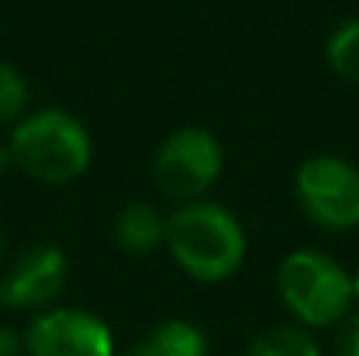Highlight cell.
Returning <instances> with one entry per match:
<instances>
[{
    "mask_svg": "<svg viewBox=\"0 0 359 356\" xmlns=\"http://www.w3.org/2000/svg\"><path fill=\"white\" fill-rule=\"evenodd\" d=\"M278 294L303 328L337 325L356 303L353 275L316 249H297L280 262Z\"/></svg>",
    "mask_w": 359,
    "mask_h": 356,
    "instance_id": "cell-3",
    "label": "cell"
},
{
    "mask_svg": "<svg viewBox=\"0 0 359 356\" xmlns=\"http://www.w3.org/2000/svg\"><path fill=\"white\" fill-rule=\"evenodd\" d=\"M325 57H328V67L344 82L359 85V19H350L341 29L331 32L328 44H325Z\"/></svg>",
    "mask_w": 359,
    "mask_h": 356,
    "instance_id": "cell-11",
    "label": "cell"
},
{
    "mask_svg": "<svg viewBox=\"0 0 359 356\" xmlns=\"http://www.w3.org/2000/svg\"><path fill=\"white\" fill-rule=\"evenodd\" d=\"M246 356H322V347L306 328L274 325L249 341Z\"/></svg>",
    "mask_w": 359,
    "mask_h": 356,
    "instance_id": "cell-10",
    "label": "cell"
},
{
    "mask_svg": "<svg viewBox=\"0 0 359 356\" xmlns=\"http://www.w3.org/2000/svg\"><path fill=\"white\" fill-rule=\"evenodd\" d=\"M208 353V341L189 322H161L145 341L130 347L123 356H205Z\"/></svg>",
    "mask_w": 359,
    "mask_h": 356,
    "instance_id": "cell-9",
    "label": "cell"
},
{
    "mask_svg": "<svg viewBox=\"0 0 359 356\" xmlns=\"http://www.w3.org/2000/svg\"><path fill=\"white\" fill-rule=\"evenodd\" d=\"M293 193L306 218L325 231H353L359 224V167L344 158L318 155L303 161Z\"/></svg>",
    "mask_w": 359,
    "mask_h": 356,
    "instance_id": "cell-5",
    "label": "cell"
},
{
    "mask_svg": "<svg viewBox=\"0 0 359 356\" xmlns=\"http://www.w3.org/2000/svg\"><path fill=\"white\" fill-rule=\"evenodd\" d=\"M170 256L189 278L221 284L246 259V233L236 214L215 202H186L168 218Z\"/></svg>",
    "mask_w": 359,
    "mask_h": 356,
    "instance_id": "cell-1",
    "label": "cell"
},
{
    "mask_svg": "<svg viewBox=\"0 0 359 356\" xmlns=\"http://www.w3.org/2000/svg\"><path fill=\"white\" fill-rule=\"evenodd\" d=\"M353 290H356V303H359V268H356V275H353Z\"/></svg>",
    "mask_w": 359,
    "mask_h": 356,
    "instance_id": "cell-16",
    "label": "cell"
},
{
    "mask_svg": "<svg viewBox=\"0 0 359 356\" xmlns=\"http://www.w3.org/2000/svg\"><path fill=\"white\" fill-rule=\"evenodd\" d=\"M10 158L38 183H73L92 161V139L86 126L67 111H38L25 117L10 136Z\"/></svg>",
    "mask_w": 359,
    "mask_h": 356,
    "instance_id": "cell-2",
    "label": "cell"
},
{
    "mask_svg": "<svg viewBox=\"0 0 359 356\" xmlns=\"http://www.w3.org/2000/svg\"><path fill=\"white\" fill-rule=\"evenodd\" d=\"M67 287V256L57 246L38 243L13 262L0 281V300L10 309H44Z\"/></svg>",
    "mask_w": 359,
    "mask_h": 356,
    "instance_id": "cell-7",
    "label": "cell"
},
{
    "mask_svg": "<svg viewBox=\"0 0 359 356\" xmlns=\"http://www.w3.org/2000/svg\"><path fill=\"white\" fill-rule=\"evenodd\" d=\"M22 341H19V334H13L10 328H0V356H19L22 353Z\"/></svg>",
    "mask_w": 359,
    "mask_h": 356,
    "instance_id": "cell-14",
    "label": "cell"
},
{
    "mask_svg": "<svg viewBox=\"0 0 359 356\" xmlns=\"http://www.w3.org/2000/svg\"><path fill=\"white\" fill-rule=\"evenodd\" d=\"M29 104V85L22 73L10 63H0V123H10Z\"/></svg>",
    "mask_w": 359,
    "mask_h": 356,
    "instance_id": "cell-12",
    "label": "cell"
},
{
    "mask_svg": "<svg viewBox=\"0 0 359 356\" xmlns=\"http://www.w3.org/2000/svg\"><path fill=\"white\" fill-rule=\"evenodd\" d=\"M29 356H114L111 328L86 309H50L25 331Z\"/></svg>",
    "mask_w": 359,
    "mask_h": 356,
    "instance_id": "cell-6",
    "label": "cell"
},
{
    "mask_svg": "<svg viewBox=\"0 0 359 356\" xmlns=\"http://www.w3.org/2000/svg\"><path fill=\"white\" fill-rule=\"evenodd\" d=\"M0 246H4V243H0Z\"/></svg>",
    "mask_w": 359,
    "mask_h": 356,
    "instance_id": "cell-17",
    "label": "cell"
},
{
    "mask_svg": "<svg viewBox=\"0 0 359 356\" xmlns=\"http://www.w3.org/2000/svg\"><path fill=\"white\" fill-rule=\"evenodd\" d=\"M221 167V142L202 126H183L158 145L151 177L161 196L174 202H196L217 183Z\"/></svg>",
    "mask_w": 359,
    "mask_h": 356,
    "instance_id": "cell-4",
    "label": "cell"
},
{
    "mask_svg": "<svg viewBox=\"0 0 359 356\" xmlns=\"http://www.w3.org/2000/svg\"><path fill=\"white\" fill-rule=\"evenodd\" d=\"M114 237L133 256H149L168 237V218L149 202H130V205L120 208Z\"/></svg>",
    "mask_w": 359,
    "mask_h": 356,
    "instance_id": "cell-8",
    "label": "cell"
},
{
    "mask_svg": "<svg viewBox=\"0 0 359 356\" xmlns=\"http://www.w3.org/2000/svg\"><path fill=\"white\" fill-rule=\"evenodd\" d=\"M13 164V158H10V149H0V170H6Z\"/></svg>",
    "mask_w": 359,
    "mask_h": 356,
    "instance_id": "cell-15",
    "label": "cell"
},
{
    "mask_svg": "<svg viewBox=\"0 0 359 356\" xmlns=\"http://www.w3.org/2000/svg\"><path fill=\"white\" fill-rule=\"evenodd\" d=\"M334 350L337 356H359V315L344 319V325L337 328Z\"/></svg>",
    "mask_w": 359,
    "mask_h": 356,
    "instance_id": "cell-13",
    "label": "cell"
}]
</instances>
